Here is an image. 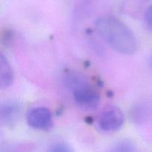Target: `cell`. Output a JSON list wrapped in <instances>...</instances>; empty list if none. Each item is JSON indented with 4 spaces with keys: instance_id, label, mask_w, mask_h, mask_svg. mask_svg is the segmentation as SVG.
I'll return each mask as SVG.
<instances>
[{
    "instance_id": "8",
    "label": "cell",
    "mask_w": 152,
    "mask_h": 152,
    "mask_svg": "<svg viewBox=\"0 0 152 152\" xmlns=\"http://www.w3.org/2000/svg\"><path fill=\"white\" fill-rule=\"evenodd\" d=\"M50 151L53 152H69L71 151V148L69 145L65 143H56L50 147Z\"/></svg>"
},
{
    "instance_id": "4",
    "label": "cell",
    "mask_w": 152,
    "mask_h": 152,
    "mask_svg": "<svg viewBox=\"0 0 152 152\" xmlns=\"http://www.w3.org/2000/svg\"><path fill=\"white\" fill-rule=\"evenodd\" d=\"M26 121L30 127L37 130H47L53 124L50 110L45 107H35L28 111Z\"/></svg>"
},
{
    "instance_id": "6",
    "label": "cell",
    "mask_w": 152,
    "mask_h": 152,
    "mask_svg": "<svg viewBox=\"0 0 152 152\" xmlns=\"http://www.w3.org/2000/svg\"><path fill=\"white\" fill-rule=\"evenodd\" d=\"M13 71L7 58L0 55V88L5 89L10 87L13 82Z\"/></svg>"
},
{
    "instance_id": "3",
    "label": "cell",
    "mask_w": 152,
    "mask_h": 152,
    "mask_svg": "<svg viewBox=\"0 0 152 152\" xmlns=\"http://www.w3.org/2000/svg\"><path fill=\"white\" fill-rule=\"evenodd\" d=\"M124 121V114L120 108L109 107L101 113L98 119V126L104 132H116L122 128Z\"/></svg>"
},
{
    "instance_id": "2",
    "label": "cell",
    "mask_w": 152,
    "mask_h": 152,
    "mask_svg": "<svg viewBox=\"0 0 152 152\" xmlns=\"http://www.w3.org/2000/svg\"><path fill=\"white\" fill-rule=\"evenodd\" d=\"M65 83L67 87L73 92L74 100L80 108L86 111H93L97 108L100 96L86 77L77 73H71L67 76Z\"/></svg>"
},
{
    "instance_id": "7",
    "label": "cell",
    "mask_w": 152,
    "mask_h": 152,
    "mask_svg": "<svg viewBox=\"0 0 152 152\" xmlns=\"http://www.w3.org/2000/svg\"><path fill=\"white\" fill-rule=\"evenodd\" d=\"M137 150L136 145L132 141L128 140H123L117 142L111 151L115 152H132Z\"/></svg>"
},
{
    "instance_id": "1",
    "label": "cell",
    "mask_w": 152,
    "mask_h": 152,
    "mask_svg": "<svg viewBox=\"0 0 152 152\" xmlns=\"http://www.w3.org/2000/svg\"><path fill=\"white\" fill-rule=\"evenodd\" d=\"M95 28L101 38L115 51L132 55L137 50L134 34L117 18L110 16L98 18L95 21Z\"/></svg>"
},
{
    "instance_id": "9",
    "label": "cell",
    "mask_w": 152,
    "mask_h": 152,
    "mask_svg": "<svg viewBox=\"0 0 152 152\" xmlns=\"http://www.w3.org/2000/svg\"><path fill=\"white\" fill-rule=\"evenodd\" d=\"M145 22L147 27L152 30V5L147 8L145 13Z\"/></svg>"
},
{
    "instance_id": "5",
    "label": "cell",
    "mask_w": 152,
    "mask_h": 152,
    "mask_svg": "<svg viewBox=\"0 0 152 152\" xmlns=\"http://www.w3.org/2000/svg\"><path fill=\"white\" fill-rule=\"evenodd\" d=\"M22 111V106L16 101H5L0 106V120L5 126L16 123Z\"/></svg>"
}]
</instances>
